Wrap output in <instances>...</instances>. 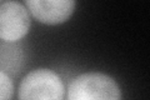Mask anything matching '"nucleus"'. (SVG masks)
I'll list each match as a JSON object with an SVG mask.
<instances>
[{
  "mask_svg": "<svg viewBox=\"0 0 150 100\" xmlns=\"http://www.w3.org/2000/svg\"><path fill=\"white\" fill-rule=\"evenodd\" d=\"M67 100H121V90L110 75L90 71L70 82Z\"/></svg>",
  "mask_w": 150,
  "mask_h": 100,
  "instance_id": "obj_1",
  "label": "nucleus"
},
{
  "mask_svg": "<svg viewBox=\"0 0 150 100\" xmlns=\"http://www.w3.org/2000/svg\"><path fill=\"white\" fill-rule=\"evenodd\" d=\"M0 3H1V1H0Z\"/></svg>",
  "mask_w": 150,
  "mask_h": 100,
  "instance_id": "obj_7",
  "label": "nucleus"
},
{
  "mask_svg": "<svg viewBox=\"0 0 150 100\" xmlns=\"http://www.w3.org/2000/svg\"><path fill=\"white\" fill-rule=\"evenodd\" d=\"M24 5L39 23L58 25L73 15L76 3L74 0H26Z\"/></svg>",
  "mask_w": 150,
  "mask_h": 100,
  "instance_id": "obj_4",
  "label": "nucleus"
},
{
  "mask_svg": "<svg viewBox=\"0 0 150 100\" xmlns=\"http://www.w3.org/2000/svg\"><path fill=\"white\" fill-rule=\"evenodd\" d=\"M26 64L24 46L18 43H6L0 40V71L10 78H16L23 73Z\"/></svg>",
  "mask_w": 150,
  "mask_h": 100,
  "instance_id": "obj_5",
  "label": "nucleus"
},
{
  "mask_svg": "<svg viewBox=\"0 0 150 100\" xmlns=\"http://www.w3.org/2000/svg\"><path fill=\"white\" fill-rule=\"evenodd\" d=\"M64 96L62 78L46 68L28 73L19 85V100H64Z\"/></svg>",
  "mask_w": 150,
  "mask_h": 100,
  "instance_id": "obj_2",
  "label": "nucleus"
},
{
  "mask_svg": "<svg viewBox=\"0 0 150 100\" xmlns=\"http://www.w3.org/2000/svg\"><path fill=\"white\" fill-rule=\"evenodd\" d=\"M31 26L30 14L19 1L0 3V40L18 43L28 35Z\"/></svg>",
  "mask_w": 150,
  "mask_h": 100,
  "instance_id": "obj_3",
  "label": "nucleus"
},
{
  "mask_svg": "<svg viewBox=\"0 0 150 100\" xmlns=\"http://www.w3.org/2000/svg\"><path fill=\"white\" fill-rule=\"evenodd\" d=\"M14 95L13 79L5 73L0 71V100H11Z\"/></svg>",
  "mask_w": 150,
  "mask_h": 100,
  "instance_id": "obj_6",
  "label": "nucleus"
}]
</instances>
